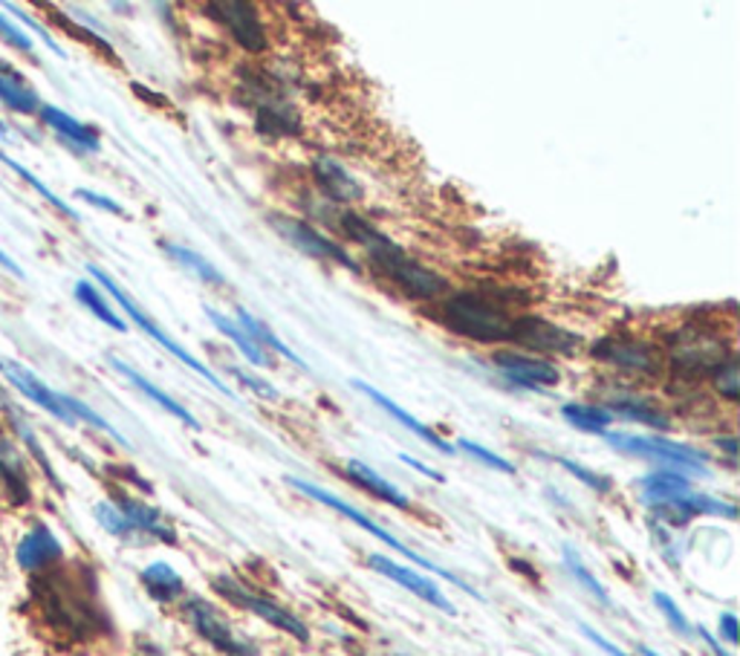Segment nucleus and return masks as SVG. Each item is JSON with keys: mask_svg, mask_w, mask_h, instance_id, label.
Instances as JSON below:
<instances>
[{"mask_svg": "<svg viewBox=\"0 0 740 656\" xmlns=\"http://www.w3.org/2000/svg\"><path fill=\"white\" fill-rule=\"evenodd\" d=\"M269 223H273V229L278 232L287 244H292L298 252H304V255H312V258H319V260H330V264L348 266V269L359 273V264L350 258L348 249H341L339 244L327 240L321 232H316L304 221H296V217H284V214H273Z\"/></svg>", "mask_w": 740, "mask_h": 656, "instance_id": "11", "label": "nucleus"}, {"mask_svg": "<svg viewBox=\"0 0 740 656\" xmlns=\"http://www.w3.org/2000/svg\"><path fill=\"white\" fill-rule=\"evenodd\" d=\"M562 417L571 422L573 428H578V431H585V434H602V437L607 434L610 422L616 420L614 413H610V408L585 406V402H567V406L562 408Z\"/></svg>", "mask_w": 740, "mask_h": 656, "instance_id": "30", "label": "nucleus"}, {"mask_svg": "<svg viewBox=\"0 0 740 656\" xmlns=\"http://www.w3.org/2000/svg\"><path fill=\"white\" fill-rule=\"evenodd\" d=\"M654 605H657L659 613L666 616V622L671 625V631H677L680 636H695V627H691L689 616L680 611V605H677L668 593H659V591L654 593Z\"/></svg>", "mask_w": 740, "mask_h": 656, "instance_id": "36", "label": "nucleus"}, {"mask_svg": "<svg viewBox=\"0 0 740 656\" xmlns=\"http://www.w3.org/2000/svg\"><path fill=\"white\" fill-rule=\"evenodd\" d=\"M0 102L12 107L16 113H35L41 111V99H38L35 90L30 88V82L18 73L16 66L0 61Z\"/></svg>", "mask_w": 740, "mask_h": 656, "instance_id": "23", "label": "nucleus"}, {"mask_svg": "<svg viewBox=\"0 0 740 656\" xmlns=\"http://www.w3.org/2000/svg\"><path fill=\"white\" fill-rule=\"evenodd\" d=\"M402 463L405 465H411V469H417V472H422L425 474V478H431V480H443V474L440 472H434V469H429V465L425 463H420V460H414V458H408V454H402Z\"/></svg>", "mask_w": 740, "mask_h": 656, "instance_id": "46", "label": "nucleus"}, {"mask_svg": "<svg viewBox=\"0 0 740 656\" xmlns=\"http://www.w3.org/2000/svg\"><path fill=\"white\" fill-rule=\"evenodd\" d=\"M668 350H671L674 368L689 373V377H703V373H715L729 356V345L720 336L703 330V327H686L677 330L668 339Z\"/></svg>", "mask_w": 740, "mask_h": 656, "instance_id": "7", "label": "nucleus"}, {"mask_svg": "<svg viewBox=\"0 0 740 656\" xmlns=\"http://www.w3.org/2000/svg\"><path fill=\"white\" fill-rule=\"evenodd\" d=\"M61 555H64V550H61V541L52 535V530L47 524L32 526V530L23 535L21 544H18V550H16V558H18V564H21V570H27V573H35V575H41L44 570L55 567V564L61 561Z\"/></svg>", "mask_w": 740, "mask_h": 656, "instance_id": "17", "label": "nucleus"}, {"mask_svg": "<svg viewBox=\"0 0 740 656\" xmlns=\"http://www.w3.org/2000/svg\"><path fill=\"white\" fill-rule=\"evenodd\" d=\"M0 373L7 377V382L12 385L18 393H23V397L30 399V402H35L38 408H44L47 413H52V417L64 422V426H73L75 420L73 413L68 411V406H64V393L52 391L50 385L41 382L32 370L23 368L21 361L0 359Z\"/></svg>", "mask_w": 740, "mask_h": 656, "instance_id": "14", "label": "nucleus"}, {"mask_svg": "<svg viewBox=\"0 0 740 656\" xmlns=\"http://www.w3.org/2000/svg\"><path fill=\"white\" fill-rule=\"evenodd\" d=\"M35 598L44 619L73 639H90L107 631V613L99 602L96 578L84 567L44 570L35 582Z\"/></svg>", "mask_w": 740, "mask_h": 656, "instance_id": "1", "label": "nucleus"}, {"mask_svg": "<svg viewBox=\"0 0 740 656\" xmlns=\"http://www.w3.org/2000/svg\"><path fill=\"white\" fill-rule=\"evenodd\" d=\"M107 361H111V368L116 370L119 377H125L127 382L134 385L136 391L145 393V397H148L151 402H156V406L163 408V411H168L171 417H177V420L183 422V426L194 428V431H201V422H197V417H194V413L188 411V408L179 406L177 399L168 397V393H165V391H160V388H156V385L151 382V379L142 377L140 370H134V368H131V365H125V361H122V359H116V356H111V359H107Z\"/></svg>", "mask_w": 740, "mask_h": 656, "instance_id": "22", "label": "nucleus"}, {"mask_svg": "<svg viewBox=\"0 0 740 656\" xmlns=\"http://www.w3.org/2000/svg\"><path fill=\"white\" fill-rule=\"evenodd\" d=\"M582 634H585V636H587V639H590V642H593V645H596V648H599V650H605V654H607V656H628V654H625V650H623V648H616L614 642H607V639H605V636H599V634H596V631H593V627H587V625H582Z\"/></svg>", "mask_w": 740, "mask_h": 656, "instance_id": "44", "label": "nucleus"}, {"mask_svg": "<svg viewBox=\"0 0 740 656\" xmlns=\"http://www.w3.org/2000/svg\"><path fill=\"white\" fill-rule=\"evenodd\" d=\"M697 634L703 636V639H706V645H709V648L715 650V656H732V654H726V650L720 648V645H718V639H715V636H711L709 631H706V627H697Z\"/></svg>", "mask_w": 740, "mask_h": 656, "instance_id": "47", "label": "nucleus"}, {"mask_svg": "<svg viewBox=\"0 0 740 656\" xmlns=\"http://www.w3.org/2000/svg\"><path fill=\"white\" fill-rule=\"evenodd\" d=\"M607 445L630 458H645L654 460V463H662L674 472H695L700 478L709 474V465H706V454L697 449H689L682 443H671L666 437H637V434H605Z\"/></svg>", "mask_w": 740, "mask_h": 656, "instance_id": "6", "label": "nucleus"}, {"mask_svg": "<svg viewBox=\"0 0 740 656\" xmlns=\"http://www.w3.org/2000/svg\"><path fill=\"white\" fill-rule=\"evenodd\" d=\"M75 301L82 304L84 310L93 312V316H96L99 321H104V325L111 327V330H116V332H125L127 330L125 321H122V318H119L116 312H113L111 304L104 301L102 289H99L96 284H90V280H79V284H75Z\"/></svg>", "mask_w": 740, "mask_h": 656, "instance_id": "32", "label": "nucleus"}, {"mask_svg": "<svg viewBox=\"0 0 740 656\" xmlns=\"http://www.w3.org/2000/svg\"><path fill=\"white\" fill-rule=\"evenodd\" d=\"M310 174L312 180H316V185H319V192L325 194L327 199H333V203L348 206V203L362 199L364 188L359 185V180H356L345 165L336 163L333 156H316L310 165Z\"/></svg>", "mask_w": 740, "mask_h": 656, "instance_id": "16", "label": "nucleus"}, {"mask_svg": "<svg viewBox=\"0 0 740 656\" xmlns=\"http://www.w3.org/2000/svg\"><path fill=\"white\" fill-rule=\"evenodd\" d=\"M93 512H96L99 524L111 532V535H116V539H131V535H134V530L127 524V517L119 512L116 503H99Z\"/></svg>", "mask_w": 740, "mask_h": 656, "instance_id": "37", "label": "nucleus"}, {"mask_svg": "<svg viewBox=\"0 0 740 656\" xmlns=\"http://www.w3.org/2000/svg\"><path fill=\"white\" fill-rule=\"evenodd\" d=\"M495 368L501 370V377L521 385V388H549V385L562 379V373H558L553 361L533 359V356L521 353H497Z\"/></svg>", "mask_w": 740, "mask_h": 656, "instance_id": "18", "label": "nucleus"}, {"mask_svg": "<svg viewBox=\"0 0 740 656\" xmlns=\"http://www.w3.org/2000/svg\"><path fill=\"white\" fill-rule=\"evenodd\" d=\"M353 388H356V391H359V393H364V397H368V399H373V402H377V406L388 413V417H393V420L400 422V426H405L408 431H411V434L420 437L422 443H429L431 449L443 451V454H449V458H452V454H454V445H452V443H445V440L438 434V431H431V428L425 426V422H420V420H417V417H414V413H408L405 408L397 406V402H393L391 397H386V393L377 391V388H370V385H368V382H362V379H353Z\"/></svg>", "mask_w": 740, "mask_h": 656, "instance_id": "19", "label": "nucleus"}, {"mask_svg": "<svg viewBox=\"0 0 740 656\" xmlns=\"http://www.w3.org/2000/svg\"><path fill=\"white\" fill-rule=\"evenodd\" d=\"M637 650H639V656H659V654H657V650H651V648H645V645H639V648H637Z\"/></svg>", "mask_w": 740, "mask_h": 656, "instance_id": "49", "label": "nucleus"}, {"mask_svg": "<svg viewBox=\"0 0 740 656\" xmlns=\"http://www.w3.org/2000/svg\"><path fill=\"white\" fill-rule=\"evenodd\" d=\"M510 341L535 350V353H555V356H571L582 347V339L576 332L564 330V327L553 325L541 316H521L512 318Z\"/></svg>", "mask_w": 740, "mask_h": 656, "instance_id": "10", "label": "nucleus"}, {"mask_svg": "<svg viewBox=\"0 0 740 656\" xmlns=\"http://www.w3.org/2000/svg\"><path fill=\"white\" fill-rule=\"evenodd\" d=\"M41 119L44 125H50L52 131L59 133L61 140L68 142L70 148L82 151V154H96L102 148V140H99L96 127L84 125L79 119H73L70 113H64L61 107H52V104H41Z\"/></svg>", "mask_w": 740, "mask_h": 656, "instance_id": "20", "label": "nucleus"}, {"mask_svg": "<svg viewBox=\"0 0 740 656\" xmlns=\"http://www.w3.org/2000/svg\"><path fill=\"white\" fill-rule=\"evenodd\" d=\"M0 266H3V269H7V273H12V275H18V278H23L21 266H18L12 258H9V255H7V252H3V249H0Z\"/></svg>", "mask_w": 740, "mask_h": 656, "instance_id": "48", "label": "nucleus"}, {"mask_svg": "<svg viewBox=\"0 0 740 656\" xmlns=\"http://www.w3.org/2000/svg\"><path fill=\"white\" fill-rule=\"evenodd\" d=\"M185 616H188V622L194 625V631H197L208 645H215L220 654L258 656V650L253 648V642L237 634L235 627L226 622V616H223L215 605H208L206 598H188V602H185Z\"/></svg>", "mask_w": 740, "mask_h": 656, "instance_id": "9", "label": "nucleus"}, {"mask_svg": "<svg viewBox=\"0 0 740 656\" xmlns=\"http://www.w3.org/2000/svg\"><path fill=\"white\" fill-rule=\"evenodd\" d=\"M0 38H3V41H7V44L16 47V50H21V52H35V44H32L30 38L23 35V32L18 30V27H12V23H9L3 16H0Z\"/></svg>", "mask_w": 740, "mask_h": 656, "instance_id": "41", "label": "nucleus"}, {"mask_svg": "<svg viewBox=\"0 0 740 656\" xmlns=\"http://www.w3.org/2000/svg\"><path fill=\"white\" fill-rule=\"evenodd\" d=\"M0 136H3V140L9 136V127H7V122H3V119H0Z\"/></svg>", "mask_w": 740, "mask_h": 656, "instance_id": "50", "label": "nucleus"}, {"mask_svg": "<svg viewBox=\"0 0 740 656\" xmlns=\"http://www.w3.org/2000/svg\"><path fill=\"white\" fill-rule=\"evenodd\" d=\"M206 16L215 18L217 23L226 27L237 44L246 52H264L267 50V30L260 23L258 9L244 0H226V3H208Z\"/></svg>", "mask_w": 740, "mask_h": 656, "instance_id": "12", "label": "nucleus"}, {"mask_svg": "<svg viewBox=\"0 0 740 656\" xmlns=\"http://www.w3.org/2000/svg\"><path fill=\"white\" fill-rule=\"evenodd\" d=\"M287 483H289V486H296L301 494H307V498H312V501H319L321 506H330V509H333V512H339L341 517H348V521H353V524L359 526V530L370 532V535H373V539H379L386 546H391L393 553H400V555H405L408 561H414L417 567L429 570V573L440 575V578H445V582L458 584V587H463V591H466L472 598H483L481 593L474 591V587H469V584L463 582V578H458V575L449 573V570L438 567V564H434V561L422 558L420 553H414V550H411V546H405V544H402V541L393 539L391 532H386L379 524H373V521H370V517L364 515V512H359V509L350 506L348 501H341V498H336L333 492H327V489L316 486V483H307V480H301V478H287Z\"/></svg>", "mask_w": 740, "mask_h": 656, "instance_id": "4", "label": "nucleus"}, {"mask_svg": "<svg viewBox=\"0 0 740 656\" xmlns=\"http://www.w3.org/2000/svg\"><path fill=\"white\" fill-rule=\"evenodd\" d=\"M720 636H723L729 645L738 642V619H734V613H723V616H720Z\"/></svg>", "mask_w": 740, "mask_h": 656, "instance_id": "45", "label": "nucleus"}, {"mask_svg": "<svg viewBox=\"0 0 740 656\" xmlns=\"http://www.w3.org/2000/svg\"><path fill=\"white\" fill-rule=\"evenodd\" d=\"M119 512L127 517V524L134 530V535H151L156 541H165V544H177V532L163 517V512L148 503L134 501V498H119L116 501Z\"/></svg>", "mask_w": 740, "mask_h": 656, "instance_id": "21", "label": "nucleus"}, {"mask_svg": "<svg viewBox=\"0 0 740 656\" xmlns=\"http://www.w3.org/2000/svg\"><path fill=\"white\" fill-rule=\"evenodd\" d=\"M605 408H614V417H625V420H634V422H643V426L648 428H657V431H666L668 428V417L666 413H659L657 408L651 406V402H645V399H637V397H619L614 399L610 406Z\"/></svg>", "mask_w": 740, "mask_h": 656, "instance_id": "33", "label": "nucleus"}, {"mask_svg": "<svg viewBox=\"0 0 740 656\" xmlns=\"http://www.w3.org/2000/svg\"><path fill=\"white\" fill-rule=\"evenodd\" d=\"M160 246H163V252L171 260H177L183 269L194 273L201 280H206V284H212V287H226V275H223L215 264H208L201 252H194V249H188V246H179V244H168V240Z\"/></svg>", "mask_w": 740, "mask_h": 656, "instance_id": "31", "label": "nucleus"}, {"mask_svg": "<svg viewBox=\"0 0 740 656\" xmlns=\"http://www.w3.org/2000/svg\"><path fill=\"white\" fill-rule=\"evenodd\" d=\"M558 465H564L567 472L576 474L585 486H590L593 492H610V480L605 478V474H596L590 472V469H585L582 463H576V460H567V458H558Z\"/></svg>", "mask_w": 740, "mask_h": 656, "instance_id": "40", "label": "nucleus"}, {"mask_svg": "<svg viewBox=\"0 0 740 656\" xmlns=\"http://www.w3.org/2000/svg\"><path fill=\"white\" fill-rule=\"evenodd\" d=\"M88 273L93 275V278H96L99 284H102V287L107 289V293H111V296H113V301H116L119 307H122V310H125V316H131V321H134V325L140 327V330L145 332V336H151V339H154L156 345H160V347H165V350H168L171 356H177V359L183 361L185 368H192L194 373H197V377H203V379H206V382L212 385V388H215L217 393H223V397H229V399H237V397H235V391H232L229 385H223V379L217 377L215 370L208 368V365H203V361L197 359V356H192V353H188V350H185V347H179L177 341L171 339L168 332H165V330H160V327H156L154 321H151V318L145 316V312H142L140 307H136V304H134V298L127 296L125 289L119 287V284H116V280L111 278V275H104V269H99V266H88Z\"/></svg>", "mask_w": 740, "mask_h": 656, "instance_id": "5", "label": "nucleus"}, {"mask_svg": "<svg viewBox=\"0 0 740 656\" xmlns=\"http://www.w3.org/2000/svg\"><path fill=\"white\" fill-rule=\"evenodd\" d=\"M639 489H643V501L648 506H662V503H671L682 494L691 492L689 478H682L680 472H674V469H662V472H651L645 474L639 480Z\"/></svg>", "mask_w": 740, "mask_h": 656, "instance_id": "24", "label": "nucleus"}, {"mask_svg": "<svg viewBox=\"0 0 740 656\" xmlns=\"http://www.w3.org/2000/svg\"><path fill=\"white\" fill-rule=\"evenodd\" d=\"M0 163H7L9 168L16 171L18 177L23 180V183H27V185H32V188H35V192L41 194V197H44L47 203H50L52 208H59V212L64 214V217H70V221H79V212H75V208L70 206V203H64V199H61L59 194H52L50 188H47V185L41 183V180H38L35 174H32V171H27V168H23L21 163H16V160H12V156H9V154H3V151H0Z\"/></svg>", "mask_w": 740, "mask_h": 656, "instance_id": "34", "label": "nucleus"}, {"mask_svg": "<svg viewBox=\"0 0 740 656\" xmlns=\"http://www.w3.org/2000/svg\"><path fill=\"white\" fill-rule=\"evenodd\" d=\"M237 325L244 327L246 336H249V339H253L258 347H269V350H275V353L281 356V359L292 361V365H296V368L310 370V368H307V361H304L301 356L296 353V350H289V347L284 345V341L278 339V336H275V332L269 330V327L264 325V321H260V318H255L253 312H246L244 307H240V310H237Z\"/></svg>", "mask_w": 740, "mask_h": 656, "instance_id": "28", "label": "nucleus"}, {"mask_svg": "<svg viewBox=\"0 0 740 656\" xmlns=\"http://www.w3.org/2000/svg\"><path fill=\"white\" fill-rule=\"evenodd\" d=\"M593 356L607 365H616L634 373H657L662 368V359L651 345L630 339V336H607V339L593 345Z\"/></svg>", "mask_w": 740, "mask_h": 656, "instance_id": "13", "label": "nucleus"}, {"mask_svg": "<svg viewBox=\"0 0 740 656\" xmlns=\"http://www.w3.org/2000/svg\"><path fill=\"white\" fill-rule=\"evenodd\" d=\"M458 445H460V451H466L469 458H474L477 463L489 465V469H495V472H501V474H515V465H512L510 460L501 458V454H495V451L483 449V445L472 443V440H460Z\"/></svg>", "mask_w": 740, "mask_h": 656, "instance_id": "38", "label": "nucleus"}, {"mask_svg": "<svg viewBox=\"0 0 740 656\" xmlns=\"http://www.w3.org/2000/svg\"><path fill=\"white\" fill-rule=\"evenodd\" d=\"M75 197L84 199V203H90V206L102 208V212H107V214H119V217H125V208L119 206L116 199L104 197V194L90 192V188H79V192H75Z\"/></svg>", "mask_w": 740, "mask_h": 656, "instance_id": "42", "label": "nucleus"}, {"mask_svg": "<svg viewBox=\"0 0 740 656\" xmlns=\"http://www.w3.org/2000/svg\"><path fill=\"white\" fill-rule=\"evenodd\" d=\"M348 478L353 480L356 486H362L364 492H370L373 498H379V501L391 503V506H397V509L411 506V501L405 498V492H400V489L393 486V483H388L382 474L373 472V469L364 465L362 460H348Z\"/></svg>", "mask_w": 740, "mask_h": 656, "instance_id": "26", "label": "nucleus"}, {"mask_svg": "<svg viewBox=\"0 0 740 656\" xmlns=\"http://www.w3.org/2000/svg\"><path fill=\"white\" fill-rule=\"evenodd\" d=\"M206 316H208V321H212V325H215L217 330H220L223 336H226V339H229L232 345H235L237 350L246 356V361H249V365H255V368H273V359H269L267 350L255 345V341L246 336L244 327L237 325V321H232V318L223 316V312L212 310V307H206Z\"/></svg>", "mask_w": 740, "mask_h": 656, "instance_id": "27", "label": "nucleus"}, {"mask_svg": "<svg viewBox=\"0 0 740 656\" xmlns=\"http://www.w3.org/2000/svg\"><path fill=\"white\" fill-rule=\"evenodd\" d=\"M142 584H145L148 596L156 598V602H174V598L185 593L179 573L171 564H165V561H156V564L142 570Z\"/></svg>", "mask_w": 740, "mask_h": 656, "instance_id": "29", "label": "nucleus"}, {"mask_svg": "<svg viewBox=\"0 0 740 656\" xmlns=\"http://www.w3.org/2000/svg\"><path fill=\"white\" fill-rule=\"evenodd\" d=\"M564 564H567V570H571L573 578H576V582L582 584V587H585V591L590 593L596 602H602L605 607H610V596H607V591L599 582H596V575L585 567V561L578 558V553L573 550V546H564Z\"/></svg>", "mask_w": 740, "mask_h": 656, "instance_id": "35", "label": "nucleus"}, {"mask_svg": "<svg viewBox=\"0 0 740 656\" xmlns=\"http://www.w3.org/2000/svg\"><path fill=\"white\" fill-rule=\"evenodd\" d=\"M443 325L463 339L495 345L510 341L512 316L481 293H454L443 301Z\"/></svg>", "mask_w": 740, "mask_h": 656, "instance_id": "3", "label": "nucleus"}, {"mask_svg": "<svg viewBox=\"0 0 740 656\" xmlns=\"http://www.w3.org/2000/svg\"><path fill=\"white\" fill-rule=\"evenodd\" d=\"M341 232L353 240V244H362L368 249L370 260L377 264V269L382 275L397 284V287L411 298H438L445 289V280L438 273H431L429 266H422L420 260L408 258L405 249L397 246L391 237H386L382 232H377L368 221H362L359 214L345 212L339 217Z\"/></svg>", "mask_w": 740, "mask_h": 656, "instance_id": "2", "label": "nucleus"}, {"mask_svg": "<svg viewBox=\"0 0 740 656\" xmlns=\"http://www.w3.org/2000/svg\"><path fill=\"white\" fill-rule=\"evenodd\" d=\"M232 373H235V377L240 379V382H244L246 388H249V391L258 393V397L278 399V391H275V388H273V385H269V382H264V379L253 377V373H246V370H240V368H232Z\"/></svg>", "mask_w": 740, "mask_h": 656, "instance_id": "43", "label": "nucleus"}, {"mask_svg": "<svg viewBox=\"0 0 740 656\" xmlns=\"http://www.w3.org/2000/svg\"><path fill=\"white\" fill-rule=\"evenodd\" d=\"M368 567L377 570L379 575H386V578H391L393 584H400V587H405V591L414 593L417 598H422V602H429L431 607H438V611L449 613V616H454V605L445 598V593L440 591L438 584L431 582V578H425V575H420L417 570L405 567V564H397L393 558H386V555H370L368 558Z\"/></svg>", "mask_w": 740, "mask_h": 656, "instance_id": "15", "label": "nucleus"}, {"mask_svg": "<svg viewBox=\"0 0 740 656\" xmlns=\"http://www.w3.org/2000/svg\"><path fill=\"white\" fill-rule=\"evenodd\" d=\"M715 388L723 393L726 399H738L740 379H738V361L726 359L718 370H715Z\"/></svg>", "mask_w": 740, "mask_h": 656, "instance_id": "39", "label": "nucleus"}, {"mask_svg": "<svg viewBox=\"0 0 740 656\" xmlns=\"http://www.w3.org/2000/svg\"><path fill=\"white\" fill-rule=\"evenodd\" d=\"M0 483L7 486V492L12 494L16 503L30 501V480H27V469H23V460L18 454L16 443L0 437Z\"/></svg>", "mask_w": 740, "mask_h": 656, "instance_id": "25", "label": "nucleus"}, {"mask_svg": "<svg viewBox=\"0 0 740 656\" xmlns=\"http://www.w3.org/2000/svg\"><path fill=\"white\" fill-rule=\"evenodd\" d=\"M215 591L220 593L223 598H229L232 605L255 613V616H260V619L269 622V625L278 627V631H287L289 636H296V639H307V636H310L307 634V625H304L298 616H292L287 607H281L278 602H273V598L260 596V593L249 591L246 584H240L237 578H232V575L215 578Z\"/></svg>", "mask_w": 740, "mask_h": 656, "instance_id": "8", "label": "nucleus"}]
</instances>
